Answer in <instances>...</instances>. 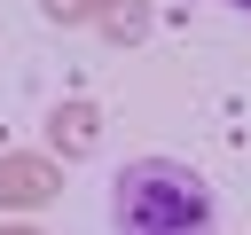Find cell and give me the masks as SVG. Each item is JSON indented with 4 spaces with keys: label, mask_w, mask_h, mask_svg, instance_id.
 Returning <instances> with one entry per match:
<instances>
[{
    "label": "cell",
    "mask_w": 251,
    "mask_h": 235,
    "mask_svg": "<svg viewBox=\"0 0 251 235\" xmlns=\"http://www.w3.org/2000/svg\"><path fill=\"white\" fill-rule=\"evenodd\" d=\"M110 227L118 235H212L220 227V196L180 157H133L110 180Z\"/></svg>",
    "instance_id": "cell-1"
},
{
    "label": "cell",
    "mask_w": 251,
    "mask_h": 235,
    "mask_svg": "<svg viewBox=\"0 0 251 235\" xmlns=\"http://www.w3.org/2000/svg\"><path fill=\"white\" fill-rule=\"evenodd\" d=\"M63 196V157L47 149H0V212H47Z\"/></svg>",
    "instance_id": "cell-2"
},
{
    "label": "cell",
    "mask_w": 251,
    "mask_h": 235,
    "mask_svg": "<svg viewBox=\"0 0 251 235\" xmlns=\"http://www.w3.org/2000/svg\"><path fill=\"white\" fill-rule=\"evenodd\" d=\"M94 149H102V102H86V94L55 102V110H47V157H63V164H86Z\"/></svg>",
    "instance_id": "cell-3"
},
{
    "label": "cell",
    "mask_w": 251,
    "mask_h": 235,
    "mask_svg": "<svg viewBox=\"0 0 251 235\" xmlns=\"http://www.w3.org/2000/svg\"><path fill=\"white\" fill-rule=\"evenodd\" d=\"M149 24H157V16H149V0H110V8L94 16V31H102V39H118V47L149 39Z\"/></svg>",
    "instance_id": "cell-4"
},
{
    "label": "cell",
    "mask_w": 251,
    "mask_h": 235,
    "mask_svg": "<svg viewBox=\"0 0 251 235\" xmlns=\"http://www.w3.org/2000/svg\"><path fill=\"white\" fill-rule=\"evenodd\" d=\"M102 8H110V0H39V16H47V24H63V31H78V24H94Z\"/></svg>",
    "instance_id": "cell-5"
},
{
    "label": "cell",
    "mask_w": 251,
    "mask_h": 235,
    "mask_svg": "<svg viewBox=\"0 0 251 235\" xmlns=\"http://www.w3.org/2000/svg\"><path fill=\"white\" fill-rule=\"evenodd\" d=\"M0 235H39V227H24V219H0Z\"/></svg>",
    "instance_id": "cell-6"
},
{
    "label": "cell",
    "mask_w": 251,
    "mask_h": 235,
    "mask_svg": "<svg viewBox=\"0 0 251 235\" xmlns=\"http://www.w3.org/2000/svg\"><path fill=\"white\" fill-rule=\"evenodd\" d=\"M227 8H243V16H251V0H227Z\"/></svg>",
    "instance_id": "cell-7"
}]
</instances>
